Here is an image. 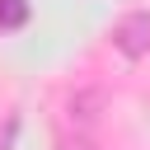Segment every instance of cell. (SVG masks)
Segmentation results:
<instances>
[{
	"label": "cell",
	"mask_w": 150,
	"mask_h": 150,
	"mask_svg": "<svg viewBox=\"0 0 150 150\" xmlns=\"http://www.w3.org/2000/svg\"><path fill=\"white\" fill-rule=\"evenodd\" d=\"M66 150H94V141L89 136H75V141H66Z\"/></svg>",
	"instance_id": "3"
},
{
	"label": "cell",
	"mask_w": 150,
	"mask_h": 150,
	"mask_svg": "<svg viewBox=\"0 0 150 150\" xmlns=\"http://www.w3.org/2000/svg\"><path fill=\"white\" fill-rule=\"evenodd\" d=\"M28 19V0H0V28H19Z\"/></svg>",
	"instance_id": "2"
},
{
	"label": "cell",
	"mask_w": 150,
	"mask_h": 150,
	"mask_svg": "<svg viewBox=\"0 0 150 150\" xmlns=\"http://www.w3.org/2000/svg\"><path fill=\"white\" fill-rule=\"evenodd\" d=\"M112 42H117L122 56H145V52H150V14H127V19L117 23Z\"/></svg>",
	"instance_id": "1"
}]
</instances>
